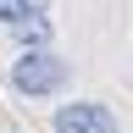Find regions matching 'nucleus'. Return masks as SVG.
Returning a JSON list of instances; mask_svg holds the SVG:
<instances>
[{"mask_svg": "<svg viewBox=\"0 0 133 133\" xmlns=\"http://www.w3.org/2000/svg\"><path fill=\"white\" fill-rule=\"evenodd\" d=\"M0 22H6V28L28 22V0H0Z\"/></svg>", "mask_w": 133, "mask_h": 133, "instance_id": "obj_3", "label": "nucleus"}, {"mask_svg": "<svg viewBox=\"0 0 133 133\" xmlns=\"http://www.w3.org/2000/svg\"><path fill=\"white\" fill-rule=\"evenodd\" d=\"M11 83L22 94H50V89L66 83V61L50 56V50H22V61L11 66Z\"/></svg>", "mask_w": 133, "mask_h": 133, "instance_id": "obj_1", "label": "nucleus"}, {"mask_svg": "<svg viewBox=\"0 0 133 133\" xmlns=\"http://www.w3.org/2000/svg\"><path fill=\"white\" fill-rule=\"evenodd\" d=\"M56 133H116V116L94 100H78V105L56 111Z\"/></svg>", "mask_w": 133, "mask_h": 133, "instance_id": "obj_2", "label": "nucleus"}, {"mask_svg": "<svg viewBox=\"0 0 133 133\" xmlns=\"http://www.w3.org/2000/svg\"><path fill=\"white\" fill-rule=\"evenodd\" d=\"M17 33H22L28 44H44V33H50V28H44V22H17Z\"/></svg>", "mask_w": 133, "mask_h": 133, "instance_id": "obj_4", "label": "nucleus"}]
</instances>
